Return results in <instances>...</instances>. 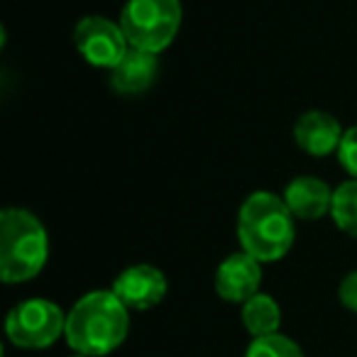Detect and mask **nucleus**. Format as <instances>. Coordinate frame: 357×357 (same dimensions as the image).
Here are the masks:
<instances>
[{
	"mask_svg": "<svg viewBox=\"0 0 357 357\" xmlns=\"http://www.w3.org/2000/svg\"><path fill=\"white\" fill-rule=\"evenodd\" d=\"M130 333V308L110 289L81 296L66 313V342L76 355L105 357L118 350Z\"/></svg>",
	"mask_w": 357,
	"mask_h": 357,
	"instance_id": "f257e3e1",
	"label": "nucleus"
},
{
	"mask_svg": "<svg viewBox=\"0 0 357 357\" xmlns=\"http://www.w3.org/2000/svg\"><path fill=\"white\" fill-rule=\"evenodd\" d=\"M294 213L282 196L272 191H255L245 199L238 213V240L243 252L259 262H277L296 240Z\"/></svg>",
	"mask_w": 357,
	"mask_h": 357,
	"instance_id": "f03ea898",
	"label": "nucleus"
},
{
	"mask_svg": "<svg viewBox=\"0 0 357 357\" xmlns=\"http://www.w3.org/2000/svg\"><path fill=\"white\" fill-rule=\"evenodd\" d=\"M50 259L47 228L27 208H6L0 213V279L22 284L35 279Z\"/></svg>",
	"mask_w": 357,
	"mask_h": 357,
	"instance_id": "7ed1b4c3",
	"label": "nucleus"
},
{
	"mask_svg": "<svg viewBox=\"0 0 357 357\" xmlns=\"http://www.w3.org/2000/svg\"><path fill=\"white\" fill-rule=\"evenodd\" d=\"M181 17V0H128L118 22L132 50L162 54L176 40Z\"/></svg>",
	"mask_w": 357,
	"mask_h": 357,
	"instance_id": "20e7f679",
	"label": "nucleus"
},
{
	"mask_svg": "<svg viewBox=\"0 0 357 357\" xmlns=\"http://www.w3.org/2000/svg\"><path fill=\"white\" fill-rule=\"evenodd\" d=\"M8 340L22 350H45L66 333V313L50 298H25L6 318Z\"/></svg>",
	"mask_w": 357,
	"mask_h": 357,
	"instance_id": "39448f33",
	"label": "nucleus"
},
{
	"mask_svg": "<svg viewBox=\"0 0 357 357\" xmlns=\"http://www.w3.org/2000/svg\"><path fill=\"white\" fill-rule=\"evenodd\" d=\"M74 45L91 66L105 71H113L130 50L120 22L105 15L81 17L74 27Z\"/></svg>",
	"mask_w": 357,
	"mask_h": 357,
	"instance_id": "423d86ee",
	"label": "nucleus"
},
{
	"mask_svg": "<svg viewBox=\"0 0 357 357\" xmlns=\"http://www.w3.org/2000/svg\"><path fill=\"white\" fill-rule=\"evenodd\" d=\"M110 291L130 311H149L164 301L169 291V282L162 269L154 264H132L115 277Z\"/></svg>",
	"mask_w": 357,
	"mask_h": 357,
	"instance_id": "0eeeda50",
	"label": "nucleus"
},
{
	"mask_svg": "<svg viewBox=\"0 0 357 357\" xmlns=\"http://www.w3.org/2000/svg\"><path fill=\"white\" fill-rule=\"evenodd\" d=\"M262 262L248 252H233L215 269V294L228 303H248L259 294Z\"/></svg>",
	"mask_w": 357,
	"mask_h": 357,
	"instance_id": "6e6552de",
	"label": "nucleus"
},
{
	"mask_svg": "<svg viewBox=\"0 0 357 357\" xmlns=\"http://www.w3.org/2000/svg\"><path fill=\"white\" fill-rule=\"evenodd\" d=\"M345 130L340 128L337 118L326 110H308L294 123V139L311 157H328L337 152Z\"/></svg>",
	"mask_w": 357,
	"mask_h": 357,
	"instance_id": "1a4fd4ad",
	"label": "nucleus"
},
{
	"mask_svg": "<svg viewBox=\"0 0 357 357\" xmlns=\"http://www.w3.org/2000/svg\"><path fill=\"white\" fill-rule=\"evenodd\" d=\"M333 194L335 191L316 176H296L289 181L284 189V204L294 213V218L301 220H318L323 215H331Z\"/></svg>",
	"mask_w": 357,
	"mask_h": 357,
	"instance_id": "9d476101",
	"label": "nucleus"
},
{
	"mask_svg": "<svg viewBox=\"0 0 357 357\" xmlns=\"http://www.w3.org/2000/svg\"><path fill=\"white\" fill-rule=\"evenodd\" d=\"M159 54H149L142 50H132L130 47L128 54L123 56L113 71H108V84L115 93L120 96H137L144 93L149 86L157 81L159 74Z\"/></svg>",
	"mask_w": 357,
	"mask_h": 357,
	"instance_id": "9b49d317",
	"label": "nucleus"
},
{
	"mask_svg": "<svg viewBox=\"0 0 357 357\" xmlns=\"http://www.w3.org/2000/svg\"><path fill=\"white\" fill-rule=\"evenodd\" d=\"M243 326L252 337L274 335L282 326V308L269 294L259 291L248 303H243Z\"/></svg>",
	"mask_w": 357,
	"mask_h": 357,
	"instance_id": "f8f14e48",
	"label": "nucleus"
},
{
	"mask_svg": "<svg viewBox=\"0 0 357 357\" xmlns=\"http://www.w3.org/2000/svg\"><path fill=\"white\" fill-rule=\"evenodd\" d=\"M333 223L350 238H357V178L342 181L333 194Z\"/></svg>",
	"mask_w": 357,
	"mask_h": 357,
	"instance_id": "ddd939ff",
	"label": "nucleus"
},
{
	"mask_svg": "<svg viewBox=\"0 0 357 357\" xmlns=\"http://www.w3.org/2000/svg\"><path fill=\"white\" fill-rule=\"evenodd\" d=\"M245 357H306L303 350L291 337L274 333V335L252 337V342L245 350Z\"/></svg>",
	"mask_w": 357,
	"mask_h": 357,
	"instance_id": "4468645a",
	"label": "nucleus"
},
{
	"mask_svg": "<svg viewBox=\"0 0 357 357\" xmlns=\"http://www.w3.org/2000/svg\"><path fill=\"white\" fill-rule=\"evenodd\" d=\"M337 159H340L342 169H345L352 178H357V125L345 130L340 147H337Z\"/></svg>",
	"mask_w": 357,
	"mask_h": 357,
	"instance_id": "2eb2a0df",
	"label": "nucleus"
},
{
	"mask_svg": "<svg viewBox=\"0 0 357 357\" xmlns=\"http://www.w3.org/2000/svg\"><path fill=\"white\" fill-rule=\"evenodd\" d=\"M337 296H340V303L347 311L357 313V269L345 274V279L340 282V289H337Z\"/></svg>",
	"mask_w": 357,
	"mask_h": 357,
	"instance_id": "dca6fc26",
	"label": "nucleus"
},
{
	"mask_svg": "<svg viewBox=\"0 0 357 357\" xmlns=\"http://www.w3.org/2000/svg\"><path fill=\"white\" fill-rule=\"evenodd\" d=\"M74 357H86V355H74Z\"/></svg>",
	"mask_w": 357,
	"mask_h": 357,
	"instance_id": "f3484780",
	"label": "nucleus"
}]
</instances>
